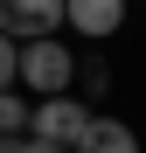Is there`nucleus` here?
Listing matches in <instances>:
<instances>
[{
  "mask_svg": "<svg viewBox=\"0 0 146 153\" xmlns=\"http://www.w3.org/2000/svg\"><path fill=\"white\" fill-rule=\"evenodd\" d=\"M70 76H77V56H70V42H63V35H35V42H21V49H14V84H28L35 97L70 91Z\"/></svg>",
  "mask_w": 146,
  "mask_h": 153,
  "instance_id": "nucleus-1",
  "label": "nucleus"
},
{
  "mask_svg": "<svg viewBox=\"0 0 146 153\" xmlns=\"http://www.w3.org/2000/svg\"><path fill=\"white\" fill-rule=\"evenodd\" d=\"M90 125V105L84 97H70V91H56V97H42V105L28 111V132H42V139H56L63 153L77 146V132Z\"/></svg>",
  "mask_w": 146,
  "mask_h": 153,
  "instance_id": "nucleus-2",
  "label": "nucleus"
},
{
  "mask_svg": "<svg viewBox=\"0 0 146 153\" xmlns=\"http://www.w3.org/2000/svg\"><path fill=\"white\" fill-rule=\"evenodd\" d=\"M56 28H63V0H0V35L35 42V35H56Z\"/></svg>",
  "mask_w": 146,
  "mask_h": 153,
  "instance_id": "nucleus-3",
  "label": "nucleus"
},
{
  "mask_svg": "<svg viewBox=\"0 0 146 153\" xmlns=\"http://www.w3.org/2000/svg\"><path fill=\"white\" fill-rule=\"evenodd\" d=\"M63 21H70V35L104 42V35L125 28V0H63Z\"/></svg>",
  "mask_w": 146,
  "mask_h": 153,
  "instance_id": "nucleus-4",
  "label": "nucleus"
},
{
  "mask_svg": "<svg viewBox=\"0 0 146 153\" xmlns=\"http://www.w3.org/2000/svg\"><path fill=\"white\" fill-rule=\"evenodd\" d=\"M70 153H139V132H132V125H118V118H97V111H90V125L77 132Z\"/></svg>",
  "mask_w": 146,
  "mask_h": 153,
  "instance_id": "nucleus-5",
  "label": "nucleus"
},
{
  "mask_svg": "<svg viewBox=\"0 0 146 153\" xmlns=\"http://www.w3.org/2000/svg\"><path fill=\"white\" fill-rule=\"evenodd\" d=\"M70 84H77V97H84V105H97V97L111 91V63H104V56H84Z\"/></svg>",
  "mask_w": 146,
  "mask_h": 153,
  "instance_id": "nucleus-6",
  "label": "nucleus"
},
{
  "mask_svg": "<svg viewBox=\"0 0 146 153\" xmlns=\"http://www.w3.org/2000/svg\"><path fill=\"white\" fill-rule=\"evenodd\" d=\"M0 153H63V146L42 132H0Z\"/></svg>",
  "mask_w": 146,
  "mask_h": 153,
  "instance_id": "nucleus-7",
  "label": "nucleus"
},
{
  "mask_svg": "<svg viewBox=\"0 0 146 153\" xmlns=\"http://www.w3.org/2000/svg\"><path fill=\"white\" fill-rule=\"evenodd\" d=\"M0 132H28V105L14 91H0Z\"/></svg>",
  "mask_w": 146,
  "mask_h": 153,
  "instance_id": "nucleus-8",
  "label": "nucleus"
},
{
  "mask_svg": "<svg viewBox=\"0 0 146 153\" xmlns=\"http://www.w3.org/2000/svg\"><path fill=\"white\" fill-rule=\"evenodd\" d=\"M14 49H21L14 35H0V91H14Z\"/></svg>",
  "mask_w": 146,
  "mask_h": 153,
  "instance_id": "nucleus-9",
  "label": "nucleus"
}]
</instances>
